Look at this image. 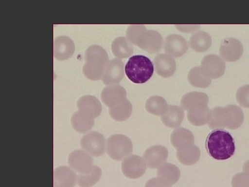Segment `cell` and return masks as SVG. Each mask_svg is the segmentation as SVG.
Wrapping results in <instances>:
<instances>
[{
    "instance_id": "cell-5",
    "label": "cell",
    "mask_w": 249,
    "mask_h": 187,
    "mask_svg": "<svg viewBox=\"0 0 249 187\" xmlns=\"http://www.w3.org/2000/svg\"><path fill=\"white\" fill-rule=\"evenodd\" d=\"M82 149L94 157L102 156L106 150L107 141L104 136L98 132H90L80 140Z\"/></svg>"
},
{
    "instance_id": "cell-35",
    "label": "cell",
    "mask_w": 249,
    "mask_h": 187,
    "mask_svg": "<svg viewBox=\"0 0 249 187\" xmlns=\"http://www.w3.org/2000/svg\"><path fill=\"white\" fill-rule=\"evenodd\" d=\"M237 102L244 108H249V85H244L236 93Z\"/></svg>"
},
{
    "instance_id": "cell-8",
    "label": "cell",
    "mask_w": 249,
    "mask_h": 187,
    "mask_svg": "<svg viewBox=\"0 0 249 187\" xmlns=\"http://www.w3.org/2000/svg\"><path fill=\"white\" fill-rule=\"evenodd\" d=\"M68 163L72 169L80 174L89 173L94 166L92 157L84 150H76L71 152Z\"/></svg>"
},
{
    "instance_id": "cell-34",
    "label": "cell",
    "mask_w": 249,
    "mask_h": 187,
    "mask_svg": "<svg viewBox=\"0 0 249 187\" xmlns=\"http://www.w3.org/2000/svg\"><path fill=\"white\" fill-rule=\"evenodd\" d=\"M147 29L145 25L142 24H133L129 26L126 32V38L127 39L134 45H138L139 41L140 40L143 33Z\"/></svg>"
},
{
    "instance_id": "cell-39",
    "label": "cell",
    "mask_w": 249,
    "mask_h": 187,
    "mask_svg": "<svg viewBox=\"0 0 249 187\" xmlns=\"http://www.w3.org/2000/svg\"><path fill=\"white\" fill-rule=\"evenodd\" d=\"M243 172L249 176V160L245 162L243 165Z\"/></svg>"
},
{
    "instance_id": "cell-16",
    "label": "cell",
    "mask_w": 249,
    "mask_h": 187,
    "mask_svg": "<svg viewBox=\"0 0 249 187\" xmlns=\"http://www.w3.org/2000/svg\"><path fill=\"white\" fill-rule=\"evenodd\" d=\"M154 63L157 75L163 78H170L176 71V61L168 54H158L154 60Z\"/></svg>"
},
{
    "instance_id": "cell-22",
    "label": "cell",
    "mask_w": 249,
    "mask_h": 187,
    "mask_svg": "<svg viewBox=\"0 0 249 187\" xmlns=\"http://www.w3.org/2000/svg\"><path fill=\"white\" fill-rule=\"evenodd\" d=\"M71 125L73 129L80 133H85L92 129L94 119L81 111L76 112L71 116Z\"/></svg>"
},
{
    "instance_id": "cell-20",
    "label": "cell",
    "mask_w": 249,
    "mask_h": 187,
    "mask_svg": "<svg viewBox=\"0 0 249 187\" xmlns=\"http://www.w3.org/2000/svg\"><path fill=\"white\" fill-rule=\"evenodd\" d=\"M177 157L183 165H196L201 157V150L195 144L177 150Z\"/></svg>"
},
{
    "instance_id": "cell-11",
    "label": "cell",
    "mask_w": 249,
    "mask_h": 187,
    "mask_svg": "<svg viewBox=\"0 0 249 187\" xmlns=\"http://www.w3.org/2000/svg\"><path fill=\"white\" fill-rule=\"evenodd\" d=\"M124 62L120 59L114 58L108 62L102 80L105 85H117L124 76Z\"/></svg>"
},
{
    "instance_id": "cell-2",
    "label": "cell",
    "mask_w": 249,
    "mask_h": 187,
    "mask_svg": "<svg viewBox=\"0 0 249 187\" xmlns=\"http://www.w3.org/2000/svg\"><path fill=\"white\" fill-rule=\"evenodd\" d=\"M85 60L83 67L85 76L91 80L102 79L109 61L107 52L101 46H90L85 51Z\"/></svg>"
},
{
    "instance_id": "cell-12",
    "label": "cell",
    "mask_w": 249,
    "mask_h": 187,
    "mask_svg": "<svg viewBox=\"0 0 249 187\" xmlns=\"http://www.w3.org/2000/svg\"><path fill=\"white\" fill-rule=\"evenodd\" d=\"M164 41L158 31L147 30L143 33L138 45L141 49L150 54L158 53L163 47Z\"/></svg>"
},
{
    "instance_id": "cell-26",
    "label": "cell",
    "mask_w": 249,
    "mask_h": 187,
    "mask_svg": "<svg viewBox=\"0 0 249 187\" xmlns=\"http://www.w3.org/2000/svg\"><path fill=\"white\" fill-rule=\"evenodd\" d=\"M209 98L206 94L199 92H192L187 93L181 100V107L188 111L194 107L199 106H208Z\"/></svg>"
},
{
    "instance_id": "cell-32",
    "label": "cell",
    "mask_w": 249,
    "mask_h": 187,
    "mask_svg": "<svg viewBox=\"0 0 249 187\" xmlns=\"http://www.w3.org/2000/svg\"><path fill=\"white\" fill-rule=\"evenodd\" d=\"M229 114V124L227 129L235 130L239 129L245 121V114L239 106L229 105L226 106Z\"/></svg>"
},
{
    "instance_id": "cell-15",
    "label": "cell",
    "mask_w": 249,
    "mask_h": 187,
    "mask_svg": "<svg viewBox=\"0 0 249 187\" xmlns=\"http://www.w3.org/2000/svg\"><path fill=\"white\" fill-rule=\"evenodd\" d=\"M75 52L73 41L67 36H59L54 40L53 56L59 60H66L71 58Z\"/></svg>"
},
{
    "instance_id": "cell-13",
    "label": "cell",
    "mask_w": 249,
    "mask_h": 187,
    "mask_svg": "<svg viewBox=\"0 0 249 187\" xmlns=\"http://www.w3.org/2000/svg\"><path fill=\"white\" fill-rule=\"evenodd\" d=\"M168 157V150L160 145L148 148L143 154V158L147 167L150 168H158L166 163Z\"/></svg>"
},
{
    "instance_id": "cell-1",
    "label": "cell",
    "mask_w": 249,
    "mask_h": 187,
    "mask_svg": "<svg viewBox=\"0 0 249 187\" xmlns=\"http://www.w3.org/2000/svg\"><path fill=\"white\" fill-rule=\"evenodd\" d=\"M206 149L209 155L214 160H229L235 153V141L227 131L214 130L206 138Z\"/></svg>"
},
{
    "instance_id": "cell-3",
    "label": "cell",
    "mask_w": 249,
    "mask_h": 187,
    "mask_svg": "<svg viewBox=\"0 0 249 187\" xmlns=\"http://www.w3.org/2000/svg\"><path fill=\"white\" fill-rule=\"evenodd\" d=\"M155 65L150 58L142 55H135L129 58L124 66L127 78L137 84L146 83L151 78Z\"/></svg>"
},
{
    "instance_id": "cell-27",
    "label": "cell",
    "mask_w": 249,
    "mask_h": 187,
    "mask_svg": "<svg viewBox=\"0 0 249 187\" xmlns=\"http://www.w3.org/2000/svg\"><path fill=\"white\" fill-rule=\"evenodd\" d=\"M157 176L160 180L172 186L178 183L179 180L181 177V171L177 166L166 162L158 168Z\"/></svg>"
},
{
    "instance_id": "cell-6",
    "label": "cell",
    "mask_w": 249,
    "mask_h": 187,
    "mask_svg": "<svg viewBox=\"0 0 249 187\" xmlns=\"http://www.w3.org/2000/svg\"><path fill=\"white\" fill-rule=\"evenodd\" d=\"M121 168L124 176L130 179H137L145 173L147 165L143 157L131 155L123 160Z\"/></svg>"
},
{
    "instance_id": "cell-30",
    "label": "cell",
    "mask_w": 249,
    "mask_h": 187,
    "mask_svg": "<svg viewBox=\"0 0 249 187\" xmlns=\"http://www.w3.org/2000/svg\"><path fill=\"white\" fill-rule=\"evenodd\" d=\"M188 79L193 86L199 88H208L212 82V79L205 75L201 66L192 68L188 73Z\"/></svg>"
},
{
    "instance_id": "cell-23",
    "label": "cell",
    "mask_w": 249,
    "mask_h": 187,
    "mask_svg": "<svg viewBox=\"0 0 249 187\" xmlns=\"http://www.w3.org/2000/svg\"><path fill=\"white\" fill-rule=\"evenodd\" d=\"M229 124V114L226 107H216L211 110V119L209 122L210 129H224Z\"/></svg>"
},
{
    "instance_id": "cell-7",
    "label": "cell",
    "mask_w": 249,
    "mask_h": 187,
    "mask_svg": "<svg viewBox=\"0 0 249 187\" xmlns=\"http://www.w3.org/2000/svg\"><path fill=\"white\" fill-rule=\"evenodd\" d=\"M201 67L206 76L211 79L220 78L226 70V62L219 56L209 54L203 58Z\"/></svg>"
},
{
    "instance_id": "cell-28",
    "label": "cell",
    "mask_w": 249,
    "mask_h": 187,
    "mask_svg": "<svg viewBox=\"0 0 249 187\" xmlns=\"http://www.w3.org/2000/svg\"><path fill=\"white\" fill-rule=\"evenodd\" d=\"M189 45L196 52H204L212 45V37L208 33L198 31L192 35L189 40Z\"/></svg>"
},
{
    "instance_id": "cell-4",
    "label": "cell",
    "mask_w": 249,
    "mask_h": 187,
    "mask_svg": "<svg viewBox=\"0 0 249 187\" xmlns=\"http://www.w3.org/2000/svg\"><path fill=\"white\" fill-rule=\"evenodd\" d=\"M106 151L113 160H124L133 151V144L131 139L124 134H113L107 140Z\"/></svg>"
},
{
    "instance_id": "cell-37",
    "label": "cell",
    "mask_w": 249,
    "mask_h": 187,
    "mask_svg": "<svg viewBox=\"0 0 249 187\" xmlns=\"http://www.w3.org/2000/svg\"><path fill=\"white\" fill-rule=\"evenodd\" d=\"M199 24H176L175 27L181 32L185 34H195L196 31L200 30Z\"/></svg>"
},
{
    "instance_id": "cell-24",
    "label": "cell",
    "mask_w": 249,
    "mask_h": 187,
    "mask_svg": "<svg viewBox=\"0 0 249 187\" xmlns=\"http://www.w3.org/2000/svg\"><path fill=\"white\" fill-rule=\"evenodd\" d=\"M111 51L118 59L129 58L134 53L133 45L126 37H118L111 43Z\"/></svg>"
},
{
    "instance_id": "cell-18",
    "label": "cell",
    "mask_w": 249,
    "mask_h": 187,
    "mask_svg": "<svg viewBox=\"0 0 249 187\" xmlns=\"http://www.w3.org/2000/svg\"><path fill=\"white\" fill-rule=\"evenodd\" d=\"M77 106L79 111L84 112L93 119L99 116L102 112V106L99 100L91 95H85L80 98Z\"/></svg>"
},
{
    "instance_id": "cell-25",
    "label": "cell",
    "mask_w": 249,
    "mask_h": 187,
    "mask_svg": "<svg viewBox=\"0 0 249 187\" xmlns=\"http://www.w3.org/2000/svg\"><path fill=\"white\" fill-rule=\"evenodd\" d=\"M171 144L178 150L181 148L191 145L195 143L194 134L189 130L184 128H178L171 134Z\"/></svg>"
},
{
    "instance_id": "cell-10",
    "label": "cell",
    "mask_w": 249,
    "mask_h": 187,
    "mask_svg": "<svg viewBox=\"0 0 249 187\" xmlns=\"http://www.w3.org/2000/svg\"><path fill=\"white\" fill-rule=\"evenodd\" d=\"M189 47V43L186 39L178 34H170L165 37L163 49L165 54L173 57L178 58L186 53Z\"/></svg>"
},
{
    "instance_id": "cell-17",
    "label": "cell",
    "mask_w": 249,
    "mask_h": 187,
    "mask_svg": "<svg viewBox=\"0 0 249 187\" xmlns=\"http://www.w3.org/2000/svg\"><path fill=\"white\" fill-rule=\"evenodd\" d=\"M54 185L55 187H74L78 183V176L71 167H58L54 170Z\"/></svg>"
},
{
    "instance_id": "cell-33",
    "label": "cell",
    "mask_w": 249,
    "mask_h": 187,
    "mask_svg": "<svg viewBox=\"0 0 249 187\" xmlns=\"http://www.w3.org/2000/svg\"><path fill=\"white\" fill-rule=\"evenodd\" d=\"M102 176V170L98 167L93 166L92 169L87 174H79L78 184L80 187H91L99 181Z\"/></svg>"
},
{
    "instance_id": "cell-19",
    "label": "cell",
    "mask_w": 249,
    "mask_h": 187,
    "mask_svg": "<svg viewBox=\"0 0 249 187\" xmlns=\"http://www.w3.org/2000/svg\"><path fill=\"white\" fill-rule=\"evenodd\" d=\"M184 110L180 106H169L167 111L161 116V120L167 127L178 129L184 119Z\"/></svg>"
},
{
    "instance_id": "cell-38",
    "label": "cell",
    "mask_w": 249,
    "mask_h": 187,
    "mask_svg": "<svg viewBox=\"0 0 249 187\" xmlns=\"http://www.w3.org/2000/svg\"><path fill=\"white\" fill-rule=\"evenodd\" d=\"M145 187H172V186L165 183L160 178H154L150 179L147 182Z\"/></svg>"
},
{
    "instance_id": "cell-29",
    "label": "cell",
    "mask_w": 249,
    "mask_h": 187,
    "mask_svg": "<svg viewBox=\"0 0 249 187\" xmlns=\"http://www.w3.org/2000/svg\"><path fill=\"white\" fill-rule=\"evenodd\" d=\"M132 112V105L130 101L126 99L119 104L109 108V115L117 121H124L130 117Z\"/></svg>"
},
{
    "instance_id": "cell-36",
    "label": "cell",
    "mask_w": 249,
    "mask_h": 187,
    "mask_svg": "<svg viewBox=\"0 0 249 187\" xmlns=\"http://www.w3.org/2000/svg\"><path fill=\"white\" fill-rule=\"evenodd\" d=\"M231 184L232 187H249V176L244 172L237 173L232 178Z\"/></svg>"
},
{
    "instance_id": "cell-9",
    "label": "cell",
    "mask_w": 249,
    "mask_h": 187,
    "mask_svg": "<svg viewBox=\"0 0 249 187\" xmlns=\"http://www.w3.org/2000/svg\"><path fill=\"white\" fill-rule=\"evenodd\" d=\"M243 45L240 40L232 37L224 39L219 48V54L225 62H235L243 54Z\"/></svg>"
},
{
    "instance_id": "cell-31",
    "label": "cell",
    "mask_w": 249,
    "mask_h": 187,
    "mask_svg": "<svg viewBox=\"0 0 249 187\" xmlns=\"http://www.w3.org/2000/svg\"><path fill=\"white\" fill-rule=\"evenodd\" d=\"M145 107L150 114L161 116L167 111L169 105L162 96H152L147 100Z\"/></svg>"
},
{
    "instance_id": "cell-14",
    "label": "cell",
    "mask_w": 249,
    "mask_h": 187,
    "mask_svg": "<svg viewBox=\"0 0 249 187\" xmlns=\"http://www.w3.org/2000/svg\"><path fill=\"white\" fill-rule=\"evenodd\" d=\"M127 92L119 85H108L101 93L103 102L109 108L113 107L127 99Z\"/></svg>"
},
{
    "instance_id": "cell-21",
    "label": "cell",
    "mask_w": 249,
    "mask_h": 187,
    "mask_svg": "<svg viewBox=\"0 0 249 187\" xmlns=\"http://www.w3.org/2000/svg\"><path fill=\"white\" fill-rule=\"evenodd\" d=\"M211 114V110L208 106H199L188 110L187 116L191 124L196 126H201L209 124Z\"/></svg>"
}]
</instances>
